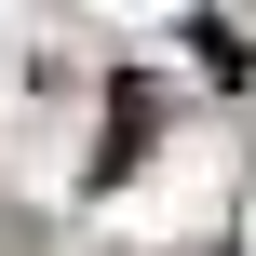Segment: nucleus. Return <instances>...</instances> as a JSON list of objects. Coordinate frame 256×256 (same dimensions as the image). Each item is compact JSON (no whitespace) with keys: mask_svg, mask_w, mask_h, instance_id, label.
Here are the masks:
<instances>
[{"mask_svg":"<svg viewBox=\"0 0 256 256\" xmlns=\"http://www.w3.org/2000/svg\"><path fill=\"white\" fill-rule=\"evenodd\" d=\"M148 108H162V94H148V81H135V94H122V122H108V176H122V162H135V148H148Z\"/></svg>","mask_w":256,"mask_h":256,"instance_id":"f257e3e1","label":"nucleus"}]
</instances>
